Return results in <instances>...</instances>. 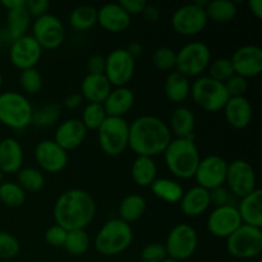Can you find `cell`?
Masks as SVG:
<instances>
[{"instance_id": "obj_1", "label": "cell", "mask_w": 262, "mask_h": 262, "mask_svg": "<svg viewBox=\"0 0 262 262\" xmlns=\"http://www.w3.org/2000/svg\"><path fill=\"white\" fill-rule=\"evenodd\" d=\"M173 140L168 123L155 115H141L129 124L128 147L137 156H155L164 154Z\"/></svg>"}, {"instance_id": "obj_2", "label": "cell", "mask_w": 262, "mask_h": 262, "mask_svg": "<svg viewBox=\"0 0 262 262\" xmlns=\"http://www.w3.org/2000/svg\"><path fill=\"white\" fill-rule=\"evenodd\" d=\"M96 215V204L84 189L72 188L63 192L55 201L53 216L56 225L69 230L86 229Z\"/></svg>"}, {"instance_id": "obj_3", "label": "cell", "mask_w": 262, "mask_h": 262, "mask_svg": "<svg viewBox=\"0 0 262 262\" xmlns=\"http://www.w3.org/2000/svg\"><path fill=\"white\" fill-rule=\"evenodd\" d=\"M163 155L168 170L174 177L184 181L193 178L201 161V155L193 137L174 138Z\"/></svg>"}, {"instance_id": "obj_4", "label": "cell", "mask_w": 262, "mask_h": 262, "mask_svg": "<svg viewBox=\"0 0 262 262\" xmlns=\"http://www.w3.org/2000/svg\"><path fill=\"white\" fill-rule=\"evenodd\" d=\"M133 230L119 217L110 219L100 228L94 239V247L102 256H117L129 248Z\"/></svg>"}, {"instance_id": "obj_5", "label": "cell", "mask_w": 262, "mask_h": 262, "mask_svg": "<svg viewBox=\"0 0 262 262\" xmlns=\"http://www.w3.org/2000/svg\"><path fill=\"white\" fill-rule=\"evenodd\" d=\"M33 107L27 96L20 92L7 91L0 94V123L14 130L31 125Z\"/></svg>"}, {"instance_id": "obj_6", "label": "cell", "mask_w": 262, "mask_h": 262, "mask_svg": "<svg viewBox=\"0 0 262 262\" xmlns=\"http://www.w3.org/2000/svg\"><path fill=\"white\" fill-rule=\"evenodd\" d=\"M189 96L197 106L207 113L220 112L229 100L224 83L215 81L209 76H201L192 82Z\"/></svg>"}, {"instance_id": "obj_7", "label": "cell", "mask_w": 262, "mask_h": 262, "mask_svg": "<svg viewBox=\"0 0 262 262\" xmlns=\"http://www.w3.org/2000/svg\"><path fill=\"white\" fill-rule=\"evenodd\" d=\"M211 61V50L201 41H191L177 51L176 71L187 78H199L207 71Z\"/></svg>"}, {"instance_id": "obj_8", "label": "cell", "mask_w": 262, "mask_h": 262, "mask_svg": "<svg viewBox=\"0 0 262 262\" xmlns=\"http://www.w3.org/2000/svg\"><path fill=\"white\" fill-rule=\"evenodd\" d=\"M97 138L102 152L117 158L128 148L129 123L124 118L107 117L97 129Z\"/></svg>"}, {"instance_id": "obj_9", "label": "cell", "mask_w": 262, "mask_h": 262, "mask_svg": "<svg viewBox=\"0 0 262 262\" xmlns=\"http://www.w3.org/2000/svg\"><path fill=\"white\" fill-rule=\"evenodd\" d=\"M227 251L238 260L258 257L262 252V229L242 224L227 238Z\"/></svg>"}, {"instance_id": "obj_10", "label": "cell", "mask_w": 262, "mask_h": 262, "mask_svg": "<svg viewBox=\"0 0 262 262\" xmlns=\"http://www.w3.org/2000/svg\"><path fill=\"white\" fill-rule=\"evenodd\" d=\"M165 250L169 258L176 261H186L194 255L199 246V235L196 229L189 224L182 223L176 225L166 237Z\"/></svg>"}, {"instance_id": "obj_11", "label": "cell", "mask_w": 262, "mask_h": 262, "mask_svg": "<svg viewBox=\"0 0 262 262\" xmlns=\"http://www.w3.org/2000/svg\"><path fill=\"white\" fill-rule=\"evenodd\" d=\"M225 183L228 186V191L235 199L241 200L257 189V177H256L255 169L248 161L242 160V159L228 163Z\"/></svg>"}, {"instance_id": "obj_12", "label": "cell", "mask_w": 262, "mask_h": 262, "mask_svg": "<svg viewBox=\"0 0 262 262\" xmlns=\"http://www.w3.org/2000/svg\"><path fill=\"white\" fill-rule=\"evenodd\" d=\"M207 15L205 8L197 3H189L179 7L171 15V27L178 35L191 37L201 33L206 28Z\"/></svg>"}, {"instance_id": "obj_13", "label": "cell", "mask_w": 262, "mask_h": 262, "mask_svg": "<svg viewBox=\"0 0 262 262\" xmlns=\"http://www.w3.org/2000/svg\"><path fill=\"white\" fill-rule=\"evenodd\" d=\"M32 36L38 45L48 50L58 49L66 38V27L56 15L46 13L36 18L32 25Z\"/></svg>"}, {"instance_id": "obj_14", "label": "cell", "mask_w": 262, "mask_h": 262, "mask_svg": "<svg viewBox=\"0 0 262 262\" xmlns=\"http://www.w3.org/2000/svg\"><path fill=\"white\" fill-rule=\"evenodd\" d=\"M105 67V77L114 87H125L133 78L136 71V60L128 54L125 48H118L110 51Z\"/></svg>"}, {"instance_id": "obj_15", "label": "cell", "mask_w": 262, "mask_h": 262, "mask_svg": "<svg viewBox=\"0 0 262 262\" xmlns=\"http://www.w3.org/2000/svg\"><path fill=\"white\" fill-rule=\"evenodd\" d=\"M228 171V161L219 155H209L201 159L193 178L197 186L214 191L225 184Z\"/></svg>"}, {"instance_id": "obj_16", "label": "cell", "mask_w": 262, "mask_h": 262, "mask_svg": "<svg viewBox=\"0 0 262 262\" xmlns=\"http://www.w3.org/2000/svg\"><path fill=\"white\" fill-rule=\"evenodd\" d=\"M41 56H42V48L31 35L22 36L10 43V63L20 72L36 68Z\"/></svg>"}, {"instance_id": "obj_17", "label": "cell", "mask_w": 262, "mask_h": 262, "mask_svg": "<svg viewBox=\"0 0 262 262\" xmlns=\"http://www.w3.org/2000/svg\"><path fill=\"white\" fill-rule=\"evenodd\" d=\"M241 225L242 220L235 205L214 207L206 222L207 230L211 233V235L224 239L232 235Z\"/></svg>"}, {"instance_id": "obj_18", "label": "cell", "mask_w": 262, "mask_h": 262, "mask_svg": "<svg viewBox=\"0 0 262 262\" xmlns=\"http://www.w3.org/2000/svg\"><path fill=\"white\" fill-rule=\"evenodd\" d=\"M233 71L243 78H253L262 72V49L257 45H243L233 53Z\"/></svg>"}, {"instance_id": "obj_19", "label": "cell", "mask_w": 262, "mask_h": 262, "mask_svg": "<svg viewBox=\"0 0 262 262\" xmlns=\"http://www.w3.org/2000/svg\"><path fill=\"white\" fill-rule=\"evenodd\" d=\"M35 159L43 171L49 174L60 173L68 165V152L54 140H43L35 147Z\"/></svg>"}, {"instance_id": "obj_20", "label": "cell", "mask_w": 262, "mask_h": 262, "mask_svg": "<svg viewBox=\"0 0 262 262\" xmlns=\"http://www.w3.org/2000/svg\"><path fill=\"white\" fill-rule=\"evenodd\" d=\"M87 132L89 130L86 129L81 119L71 118L58 125L54 135V141L68 152V151L76 150L83 143Z\"/></svg>"}, {"instance_id": "obj_21", "label": "cell", "mask_w": 262, "mask_h": 262, "mask_svg": "<svg viewBox=\"0 0 262 262\" xmlns=\"http://www.w3.org/2000/svg\"><path fill=\"white\" fill-rule=\"evenodd\" d=\"M97 23L107 32L120 33L130 26V15L119 3H107L97 9Z\"/></svg>"}, {"instance_id": "obj_22", "label": "cell", "mask_w": 262, "mask_h": 262, "mask_svg": "<svg viewBox=\"0 0 262 262\" xmlns=\"http://www.w3.org/2000/svg\"><path fill=\"white\" fill-rule=\"evenodd\" d=\"M223 110L228 124L234 129H245L252 122V105L246 96L229 97Z\"/></svg>"}, {"instance_id": "obj_23", "label": "cell", "mask_w": 262, "mask_h": 262, "mask_svg": "<svg viewBox=\"0 0 262 262\" xmlns=\"http://www.w3.org/2000/svg\"><path fill=\"white\" fill-rule=\"evenodd\" d=\"M25 154L23 147L15 138L7 137L0 141V171L15 174L22 169Z\"/></svg>"}, {"instance_id": "obj_24", "label": "cell", "mask_w": 262, "mask_h": 262, "mask_svg": "<svg viewBox=\"0 0 262 262\" xmlns=\"http://www.w3.org/2000/svg\"><path fill=\"white\" fill-rule=\"evenodd\" d=\"M181 211L187 217H197L205 214L211 206V197L207 189L194 186L186 191L179 201Z\"/></svg>"}, {"instance_id": "obj_25", "label": "cell", "mask_w": 262, "mask_h": 262, "mask_svg": "<svg viewBox=\"0 0 262 262\" xmlns=\"http://www.w3.org/2000/svg\"><path fill=\"white\" fill-rule=\"evenodd\" d=\"M242 224L253 228H262V191L255 189L247 196L242 197L235 205Z\"/></svg>"}, {"instance_id": "obj_26", "label": "cell", "mask_w": 262, "mask_h": 262, "mask_svg": "<svg viewBox=\"0 0 262 262\" xmlns=\"http://www.w3.org/2000/svg\"><path fill=\"white\" fill-rule=\"evenodd\" d=\"M135 101L136 96L132 90L128 89L127 86L115 87L106 97L102 106L107 117L124 118V115L132 110Z\"/></svg>"}, {"instance_id": "obj_27", "label": "cell", "mask_w": 262, "mask_h": 262, "mask_svg": "<svg viewBox=\"0 0 262 262\" xmlns=\"http://www.w3.org/2000/svg\"><path fill=\"white\" fill-rule=\"evenodd\" d=\"M113 86L105 74H87L81 83V95L89 104H104Z\"/></svg>"}, {"instance_id": "obj_28", "label": "cell", "mask_w": 262, "mask_h": 262, "mask_svg": "<svg viewBox=\"0 0 262 262\" xmlns=\"http://www.w3.org/2000/svg\"><path fill=\"white\" fill-rule=\"evenodd\" d=\"M168 127L176 138L193 137L194 128H196L194 113L187 106H178L171 113Z\"/></svg>"}, {"instance_id": "obj_29", "label": "cell", "mask_w": 262, "mask_h": 262, "mask_svg": "<svg viewBox=\"0 0 262 262\" xmlns=\"http://www.w3.org/2000/svg\"><path fill=\"white\" fill-rule=\"evenodd\" d=\"M164 92L166 99L174 104H181L186 101L191 94V82L189 78L179 72H169L164 82Z\"/></svg>"}, {"instance_id": "obj_30", "label": "cell", "mask_w": 262, "mask_h": 262, "mask_svg": "<svg viewBox=\"0 0 262 262\" xmlns=\"http://www.w3.org/2000/svg\"><path fill=\"white\" fill-rule=\"evenodd\" d=\"M130 176L138 187H150L158 178V166L155 160L147 156H137L132 163Z\"/></svg>"}, {"instance_id": "obj_31", "label": "cell", "mask_w": 262, "mask_h": 262, "mask_svg": "<svg viewBox=\"0 0 262 262\" xmlns=\"http://www.w3.org/2000/svg\"><path fill=\"white\" fill-rule=\"evenodd\" d=\"M31 25V17L26 9V3L23 7L17 9L8 10L7 14V36L10 43L17 38L27 35V30Z\"/></svg>"}, {"instance_id": "obj_32", "label": "cell", "mask_w": 262, "mask_h": 262, "mask_svg": "<svg viewBox=\"0 0 262 262\" xmlns=\"http://www.w3.org/2000/svg\"><path fill=\"white\" fill-rule=\"evenodd\" d=\"M146 207H147V204L142 196L137 193L128 194L122 200L118 209L119 219L130 225V223L137 222L145 215Z\"/></svg>"}, {"instance_id": "obj_33", "label": "cell", "mask_w": 262, "mask_h": 262, "mask_svg": "<svg viewBox=\"0 0 262 262\" xmlns=\"http://www.w3.org/2000/svg\"><path fill=\"white\" fill-rule=\"evenodd\" d=\"M150 188L156 199L169 202V204L179 202L184 193V189L181 183L169 178H156Z\"/></svg>"}, {"instance_id": "obj_34", "label": "cell", "mask_w": 262, "mask_h": 262, "mask_svg": "<svg viewBox=\"0 0 262 262\" xmlns=\"http://www.w3.org/2000/svg\"><path fill=\"white\" fill-rule=\"evenodd\" d=\"M207 19L214 23H229L235 18L238 13V7L232 0H212L207 3L206 8Z\"/></svg>"}, {"instance_id": "obj_35", "label": "cell", "mask_w": 262, "mask_h": 262, "mask_svg": "<svg viewBox=\"0 0 262 262\" xmlns=\"http://www.w3.org/2000/svg\"><path fill=\"white\" fill-rule=\"evenodd\" d=\"M69 25L78 32L91 30L97 25V9L92 5H78L69 15Z\"/></svg>"}, {"instance_id": "obj_36", "label": "cell", "mask_w": 262, "mask_h": 262, "mask_svg": "<svg viewBox=\"0 0 262 262\" xmlns=\"http://www.w3.org/2000/svg\"><path fill=\"white\" fill-rule=\"evenodd\" d=\"M25 189L14 182H4L0 183V201L4 206L10 209L20 207L26 202Z\"/></svg>"}, {"instance_id": "obj_37", "label": "cell", "mask_w": 262, "mask_h": 262, "mask_svg": "<svg viewBox=\"0 0 262 262\" xmlns=\"http://www.w3.org/2000/svg\"><path fill=\"white\" fill-rule=\"evenodd\" d=\"M60 118V107L56 104H48L38 109H33L31 125L37 128H49L53 127L58 123Z\"/></svg>"}, {"instance_id": "obj_38", "label": "cell", "mask_w": 262, "mask_h": 262, "mask_svg": "<svg viewBox=\"0 0 262 262\" xmlns=\"http://www.w3.org/2000/svg\"><path fill=\"white\" fill-rule=\"evenodd\" d=\"M63 247L72 256L84 255L90 248V237L86 229L69 230Z\"/></svg>"}, {"instance_id": "obj_39", "label": "cell", "mask_w": 262, "mask_h": 262, "mask_svg": "<svg viewBox=\"0 0 262 262\" xmlns=\"http://www.w3.org/2000/svg\"><path fill=\"white\" fill-rule=\"evenodd\" d=\"M17 178L25 192H40L45 186V176L36 168H22L17 173Z\"/></svg>"}, {"instance_id": "obj_40", "label": "cell", "mask_w": 262, "mask_h": 262, "mask_svg": "<svg viewBox=\"0 0 262 262\" xmlns=\"http://www.w3.org/2000/svg\"><path fill=\"white\" fill-rule=\"evenodd\" d=\"M107 115L101 104H87L82 112L81 122L87 130H97Z\"/></svg>"}, {"instance_id": "obj_41", "label": "cell", "mask_w": 262, "mask_h": 262, "mask_svg": "<svg viewBox=\"0 0 262 262\" xmlns=\"http://www.w3.org/2000/svg\"><path fill=\"white\" fill-rule=\"evenodd\" d=\"M19 84L26 95H36L41 91L43 86L42 76L36 68L26 69V71L20 72Z\"/></svg>"}, {"instance_id": "obj_42", "label": "cell", "mask_w": 262, "mask_h": 262, "mask_svg": "<svg viewBox=\"0 0 262 262\" xmlns=\"http://www.w3.org/2000/svg\"><path fill=\"white\" fill-rule=\"evenodd\" d=\"M207 76L217 82L225 83L232 76H234L232 61L229 58H217L211 60L207 68Z\"/></svg>"}, {"instance_id": "obj_43", "label": "cell", "mask_w": 262, "mask_h": 262, "mask_svg": "<svg viewBox=\"0 0 262 262\" xmlns=\"http://www.w3.org/2000/svg\"><path fill=\"white\" fill-rule=\"evenodd\" d=\"M154 67L161 72H173L176 71V60H177V51L171 48H159L154 51L152 54Z\"/></svg>"}, {"instance_id": "obj_44", "label": "cell", "mask_w": 262, "mask_h": 262, "mask_svg": "<svg viewBox=\"0 0 262 262\" xmlns=\"http://www.w3.org/2000/svg\"><path fill=\"white\" fill-rule=\"evenodd\" d=\"M20 243L13 234L0 232V260H10L19 253Z\"/></svg>"}, {"instance_id": "obj_45", "label": "cell", "mask_w": 262, "mask_h": 262, "mask_svg": "<svg viewBox=\"0 0 262 262\" xmlns=\"http://www.w3.org/2000/svg\"><path fill=\"white\" fill-rule=\"evenodd\" d=\"M165 258H168V253L163 243H150L141 252V260L143 262H163Z\"/></svg>"}, {"instance_id": "obj_46", "label": "cell", "mask_w": 262, "mask_h": 262, "mask_svg": "<svg viewBox=\"0 0 262 262\" xmlns=\"http://www.w3.org/2000/svg\"><path fill=\"white\" fill-rule=\"evenodd\" d=\"M224 86L229 97H242L248 90V79L234 74L225 82Z\"/></svg>"}, {"instance_id": "obj_47", "label": "cell", "mask_w": 262, "mask_h": 262, "mask_svg": "<svg viewBox=\"0 0 262 262\" xmlns=\"http://www.w3.org/2000/svg\"><path fill=\"white\" fill-rule=\"evenodd\" d=\"M67 230L60 225H51L45 232V241L51 247H63L67 238Z\"/></svg>"}, {"instance_id": "obj_48", "label": "cell", "mask_w": 262, "mask_h": 262, "mask_svg": "<svg viewBox=\"0 0 262 262\" xmlns=\"http://www.w3.org/2000/svg\"><path fill=\"white\" fill-rule=\"evenodd\" d=\"M210 197H211V205L215 207L219 206H228V205H237L234 202L235 197L228 191V188H224V186L219 188L210 191Z\"/></svg>"}, {"instance_id": "obj_49", "label": "cell", "mask_w": 262, "mask_h": 262, "mask_svg": "<svg viewBox=\"0 0 262 262\" xmlns=\"http://www.w3.org/2000/svg\"><path fill=\"white\" fill-rule=\"evenodd\" d=\"M50 3L48 0H27L26 2V9L31 18H38L48 13Z\"/></svg>"}, {"instance_id": "obj_50", "label": "cell", "mask_w": 262, "mask_h": 262, "mask_svg": "<svg viewBox=\"0 0 262 262\" xmlns=\"http://www.w3.org/2000/svg\"><path fill=\"white\" fill-rule=\"evenodd\" d=\"M106 59L101 54H94L87 59V74H104Z\"/></svg>"}, {"instance_id": "obj_51", "label": "cell", "mask_w": 262, "mask_h": 262, "mask_svg": "<svg viewBox=\"0 0 262 262\" xmlns=\"http://www.w3.org/2000/svg\"><path fill=\"white\" fill-rule=\"evenodd\" d=\"M147 3L145 0H120L119 5L132 17V15L142 14Z\"/></svg>"}, {"instance_id": "obj_52", "label": "cell", "mask_w": 262, "mask_h": 262, "mask_svg": "<svg viewBox=\"0 0 262 262\" xmlns=\"http://www.w3.org/2000/svg\"><path fill=\"white\" fill-rule=\"evenodd\" d=\"M83 97L78 92H74V94L68 95V96L64 99V106L69 110H76L78 107H81L83 105Z\"/></svg>"}, {"instance_id": "obj_53", "label": "cell", "mask_w": 262, "mask_h": 262, "mask_svg": "<svg viewBox=\"0 0 262 262\" xmlns=\"http://www.w3.org/2000/svg\"><path fill=\"white\" fill-rule=\"evenodd\" d=\"M142 15L145 18V20H147V22H156L160 18V9L156 5L146 4Z\"/></svg>"}, {"instance_id": "obj_54", "label": "cell", "mask_w": 262, "mask_h": 262, "mask_svg": "<svg viewBox=\"0 0 262 262\" xmlns=\"http://www.w3.org/2000/svg\"><path fill=\"white\" fill-rule=\"evenodd\" d=\"M125 50L128 51V54H129V55L135 59V60L138 58V56H141L143 54L142 45H141L140 42H137V41H133V42H130L129 45L125 48Z\"/></svg>"}, {"instance_id": "obj_55", "label": "cell", "mask_w": 262, "mask_h": 262, "mask_svg": "<svg viewBox=\"0 0 262 262\" xmlns=\"http://www.w3.org/2000/svg\"><path fill=\"white\" fill-rule=\"evenodd\" d=\"M248 8H250L251 13L255 15L257 19L262 18V0H248L247 3Z\"/></svg>"}, {"instance_id": "obj_56", "label": "cell", "mask_w": 262, "mask_h": 262, "mask_svg": "<svg viewBox=\"0 0 262 262\" xmlns=\"http://www.w3.org/2000/svg\"><path fill=\"white\" fill-rule=\"evenodd\" d=\"M25 0H3L2 5L7 8V10H13L25 5Z\"/></svg>"}, {"instance_id": "obj_57", "label": "cell", "mask_w": 262, "mask_h": 262, "mask_svg": "<svg viewBox=\"0 0 262 262\" xmlns=\"http://www.w3.org/2000/svg\"><path fill=\"white\" fill-rule=\"evenodd\" d=\"M163 262H179V261H176V260H173V258H165V260H164Z\"/></svg>"}, {"instance_id": "obj_58", "label": "cell", "mask_w": 262, "mask_h": 262, "mask_svg": "<svg viewBox=\"0 0 262 262\" xmlns=\"http://www.w3.org/2000/svg\"><path fill=\"white\" fill-rule=\"evenodd\" d=\"M2 87H3V76L2 73H0V90H2Z\"/></svg>"}, {"instance_id": "obj_59", "label": "cell", "mask_w": 262, "mask_h": 262, "mask_svg": "<svg viewBox=\"0 0 262 262\" xmlns=\"http://www.w3.org/2000/svg\"><path fill=\"white\" fill-rule=\"evenodd\" d=\"M2 181H3V173L0 171V183H2Z\"/></svg>"}, {"instance_id": "obj_60", "label": "cell", "mask_w": 262, "mask_h": 262, "mask_svg": "<svg viewBox=\"0 0 262 262\" xmlns=\"http://www.w3.org/2000/svg\"><path fill=\"white\" fill-rule=\"evenodd\" d=\"M258 262H262V260H258Z\"/></svg>"}]
</instances>
